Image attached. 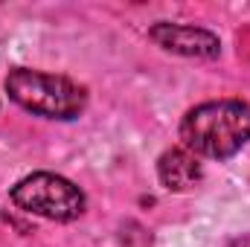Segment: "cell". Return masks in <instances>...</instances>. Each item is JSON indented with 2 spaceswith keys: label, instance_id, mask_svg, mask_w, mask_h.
<instances>
[{
  "label": "cell",
  "instance_id": "obj_1",
  "mask_svg": "<svg viewBox=\"0 0 250 247\" xmlns=\"http://www.w3.org/2000/svg\"><path fill=\"white\" fill-rule=\"evenodd\" d=\"M250 140V105L242 99H215L189 108L181 120V143L195 157L227 160Z\"/></svg>",
  "mask_w": 250,
  "mask_h": 247
},
{
  "label": "cell",
  "instance_id": "obj_2",
  "mask_svg": "<svg viewBox=\"0 0 250 247\" xmlns=\"http://www.w3.org/2000/svg\"><path fill=\"white\" fill-rule=\"evenodd\" d=\"M6 93L15 105L47 120H76L87 105V90L67 76L15 67L6 76Z\"/></svg>",
  "mask_w": 250,
  "mask_h": 247
},
{
  "label": "cell",
  "instance_id": "obj_3",
  "mask_svg": "<svg viewBox=\"0 0 250 247\" xmlns=\"http://www.w3.org/2000/svg\"><path fill=\"white\" fill-rule=\"evenodd\" d=\"M12 204L29 215H41L47 221H76L84 212V195L82 189L53 172H35L12 186L9 192Z\"/></svg>",
  "mask_w": 250,
  "mask_h": 247
},
{
  "label": "cell",
  "instance_id": "obj_4",
  "mask_svg": "<svg viewBox=\"0 0 250 247\" xmlns=\"http://www.w3.org/2000/svg\"><path fill=\"white\" fill-rule=\"evenodd\" d=\"M148 38L160 50L175 53V56H187V59H218L221 56L218 35H212L209 29H201V26L160 21L148 29Z\"/></svg>",
  "mask_w": 250,
  "mask_h": 247
},
{
  "label": "cell",
  "instance_id": "obj_5",
  "mask_svg": "<svg viewBox=\"0 0 250 247\" xmlns=\"http://www.w3.org/2000/svg\"><path fill=\"white\" fill-rule=\"evenodd\" d=\"M157 178L169 192H187L204 178L201 160L187 148H169L157 160Z\"/></svg>",
  "mask_w": 250,
  "mask_h": 247
},
{
  "label": "cell",
  "instance_id": "obj_6",
  "mask_svg": "<svg viewBox=\"0 0 250 247\" xmlns=\"http://www.w3.org/2000/svg\"><path fill=\"white\" fill-rule=\"evenodd\" d=\"M227 247H250V233H248V236H239V239H233Z\"/></svg>",
  "mask_w": 250,
  "mask_h": 247
}]
</instances>
